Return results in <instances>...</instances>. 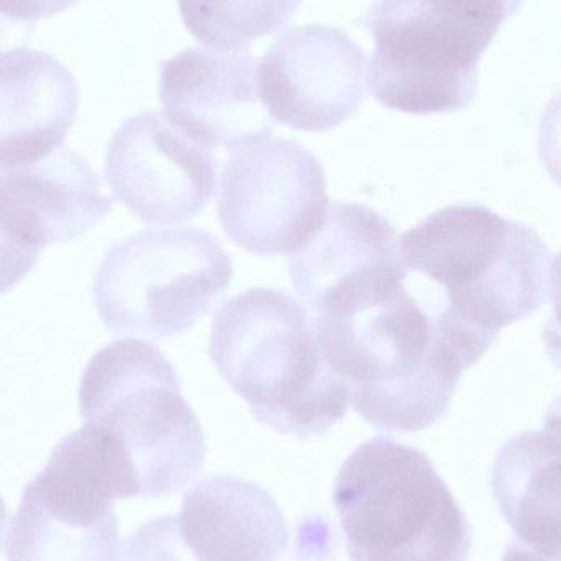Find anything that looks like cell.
<instances>
[{
  "mask_svg": "<svg viewBox=\"0 0 561 561\" xmlns=\"http://www.w3.org/2000/svg\"><path fill=\"white\" fill-rule=\"evenodd\" d=\"M316 322L353 408L378 431L408 434L440 421L465 369L488 352L405 280Z\"/></svg>",
  "mask_w": 561,
  "mask_h": 561,
  "instance_id": "1",
  "label": "cell"
},
{
  "mask_svg": "<svg viewBox=\"0 0 561 561\" xmlns=\"http://www.w3.org/2000/svg\"><path fill=\"white\" fill-rule=\"evenodd\" d=\"M210 358L278 434L322 437L348 411V382L327 359L316 319L283 290L253 287L227 300L214 317Z\"/></svg>",
  "mask_w": 561,
  "mask_h": 561,
  "instance_id": "2",
  "label": "cell"
},
{
  "mask_svg": "<svg viewBox=\"0 0 561 561\" xmlns=\"http://www.w3.org/2000/svg\"><path fill=\"white\" fill-rule=\"evenodd\" d=\"M399 250L445 316L490 343L549 296V247L529 226L481 204L437 210L402 233Z\"/></svg>",
  "mask_w": 561,
  "mask_h": 561,
  "instance_id": "3",
  "label": "cell"
},
{
  "mask_svg": "<svg viewBox=\"0 0 561 561\" xmlns=\"http://www.w3.org/2000/svg\"><path fill=\"white\" fill-rule=\"evenodd\" d=\"M524 0H375L358 23L375 38L373 98L414 115L467 108L478 62Z\"/></svg>",
  "mask_w": 561,
  "mask_h": 561,
  "instance_id": "4",
  "label": "cell"
},
{
  "mask_svg": "<svg viewBox=\"0 0 561 561\" xmlns=\"http://www.w3.org/2000/svg\"><path fill=\"white\" fill-rule=\"evenodd\" d=\"M333 504L352 561H467L471 527L424 451L392 438L359 445Z\"/></svg>",
  "mask_w": 561,
  "mask_h": 561,
  "instance_id": "5",
  "label": "cell"
},
{
  "mask_svg": "<svg viewBox=\"0 0 561 561\" xmlns=\"http://www.w3.org/2000/svg\"><path fill=\"white\" fill-rule=\"evenodd\" d=\"M85 424L111 432L127 451L140 496H168L197 477L206 460L199 419L184 399L170 359L151 343H108L85 366L79 388Z\"/></svg>",
  "mask_w": 561,
  "mask_h": 561,
  "instance_id": "6",
  "label": "cell"
},
{
  "mask_svg": "<svg viewBox=\"0 0 561 561\" xmlns=\"http://www.w3.org/2000/svg\"><path fill=\"white\" fill-rule=\"evenodd\" d=\"M137 496V474L121 442L85 424L56 445L23 490L7 530V561H115V500Z\"/></svg>",
  "mask_w": 561,
  "mask_h": 561,
  "instance_id": "7",
  "label": "cell"
},
{
  "mask_svg": "<svg viewBox=\"0 0 561 561\" xmlns=\"http://www.w3.org/2000/svg\"><path fill=\"white\" fill-rule=\"evenodd\" d=\"M232 278V260L207 230H141L102 259L92 297L112 332L163 340L207 316Z\"/></svg>",
  "mask_w": 561,
  "mask_h": 561,
  "instance_id": "8",
  "label": "cell"
},
{
  "mask_svg": "<svg viewBox=\"0 0 561 561\" xmlns=\"http://www.w3.org/2000/svg\"><path fill=\"white\" fill-rule=\"evenodd\" d=\"M329 187L316 154L268 137L224 164L219 222L236 245L259 256L299 252L322 227Z\"/></svg>",
  "mask_w": 561,
  "mask_h": 561,
  "instance_id": "9",
  "label": "cell"
},
{
  "mask_svg": "<svg viewBox=\"0 0 561 561\" xmlns=\"http://www.w3.org/2000/svg\"><path fill=\"white\" fill-rule=\"evenodd\" d=\"M260 95L275 124L327 131L356 114L366 98L368 62L343 30L294 26L259 66Z\"/></svg>",
  "mask_w": 561,
  "mask_h": 561,
  "instance_id": "10",
  "label": "cell"
},
{
  "mask_svg": "<svg viewBox=\"0 0 561 561\" xmlns=\"http://www.w3.org/2000/svg\"><path fill=\"white\" fill-rule=\"evenodd\" d=\"M105 178L118 203L141 222L170 226L193 219L213 199L217 160L164 115L144 112L112 137Z\"/></svg>",
  "mask_w": 561,
  "mask_h": 561,
  "instance_id": "11",
  "label": "cell"
},
{
  "mask_svg": "<svg viewBox=\"0 0 561 561\" xmlns=\"http://www.w3.org/2000/svg\"><path fill=\"white\" fill-rule=\"evenodd\" d=\"M259 58L249 49H184L161 62L164 117L214 150H243L272 137L275 121L260 95Z\"/></svg>",
  "mask_w": 561,
  "mask_h": 561,
  "instance_id": "12",
  "label": "cell"
},
{
  "mask_svg": "<svg viewBox=\"0 0 561 561\" xmlns=\"http://www.w3.org/2000/svg\"><path fill=\"white\" fill-rule=\"evenodd\" d=\"M111 197L81 154L56 150L36 163L0 168V229L42 253L69 242L112 213Z\"/></svg>",
  "mask_w": 561,
  "mask_h": 561,
  "instance_id": "13",
  "label": "cell"
},
{
  "mask_svg": "<svg viewBox=\"0 0 561 561\" xmlns=\"http://www.w3.org/2000/svg\"><path fill=\"white\" fill-rule=\"evenodd\" d=\"M78 107V84L58 59L26 46L0 53V168L58 150Z\"/></svg>",
  "mask_w": 561,
  "mask_h": 561,
  "instance_id": "14",
  "label": "cell"
},
{
  "mask_svg": "<svg viewBox=\"0 0 561 561\" xmlns=\"http://www.w3.org/2000/svg\"><path fill=\"white\" fill-rule=\"evenodd\" d=\"M178 523L199 561H279L289 543L275 497L242 478L210 477L194 484L184 493Z\"/></svg>",
  "mask_w": 561,
  "mask_h": 561,
  "instance_id": "15",
  "label": "cell"
},
{
  "mask_svg": "<svg viewBox=\"0 0 561 561\" xmlns=\"http://www.w3.org/2000/svg\"><path fill=\"white\" fill-rule=\"evenodd\" d=\"M494 497L513 540L561 561V437L527 431L507 440L493 465Z\"/></svg>",
  "mask_w": 561,
  "mask_h": 561,
  "instance_id": "16",
  "label": "cell"
},
{
  "mask_svg": "<svg viewBox=\"0 0 561 561\" xmlns=\"http://www.w3.org/2000/svg\"><path fill=\"white\" fill-rule=\"evenodd\" d=\"M302 0H178L191 35L213 49H243L279 32Z\"/></svg>",
  "mask_w": 561,
  "mask_h": 561,
  "instance_id": "17",
  "label": "cell"
},
{
  "mask_svg": "<svg viewBox=\"0 0 561 561\" xmlns=\"http://www.w3.org/2000/svg\"><path fill=\"white\" fill-rule=\"evenodd\" d=\"M115 561H199L181 534L176 516L158 517L138 527L122 543Z\"/></svg>",
  "mask_w": 561,
  "mask_h": 561,
  "instance_id": "18",
  "label": "cell"
},
{
  "mask_svg": "<svg viewBox=\"0 0 561 561\" xmlns=\"http://www.w3.org/2000/svg\"><path fill=\"white\" fill-rule=\"evenodd\" d=\"M539 158L561 187V91L549 102L540 121Z\"/></svg>",
  "mask_w": 561,
  "mask_h": 561,
  "instance_id": "19",
  "label": "cell"
},
{
  "mask_svg": "<svg viewBox=\"0 0 561 561\" xmlns=\"http://www.w3.org/2000/svg\"><path fill=\"white\" fill-rule=\"evenodd\" d=\"M38 255L13 242L0 230V294L12 290L32 272Z\"/></svg>",
  "mask_w": 561,
  "mask_h": 561,
  "instance_id": "20",
  "label": "cell"
},
{
  "mask_svg": "<svg viewBox=\"0 0 561 561\" xmlns=\"http://www.w3.org/2000/svg\"><path fill=\"white\" fill-rule=\"evenodd\" d=\"M549 297L552 312L543 327V343L547 355L561 369V252L549 268Z\"/></svg>",
  "mask_w": 561,
  "mask_h": 561,
  "instance_id": "21",
  "label": "cell"
},
{
  "mask_svg": "<svg viewBox=\"0 0 561 561\" xmlns=\"http://www.w3.org/2000/svg\"><path fill=\"white\" fill-rule=\"evenodd\" d=\"M78 2L79 0H0V15L13 22L33 25L36 20L58 15Z\"/></svg>",
  "mask_w": 561,
  "mask_h": 561,
  "instance_id": "22",
  "label": "cell"
},
{
  "mask_svg": "<svg viewBox=\"0 0 561 561\" xmlns=\"http://www.w3.org/2000/svg\"><path fill=\"white\" fill-rule=\"evenodd\" d=\"M30 32H32V25L13 22V20L0 15V53L25 46Z\"/></svg>",
  "mask_w": 561,
  "mask_h": 561,
  "instance_id": "23",
  "label": "cell"
},
{
  "mask_svg": "<svg viewBox=\"0 0 561 561\" xmlns=\"http://www.w3.org/2000/svg\"><path fill=\"white\" fill-rule=\"evenodd\" d=\"M503 561H549L542 557L536 556L530 550L524 549L519 543L514 542L513 539L507 543L506 552H504Z\"/></svg>",
  "mask_w": 561,
  "mask_h": 561,
  "instance_id": "24",
  "label": "cell"
},
{
  "mask_svg": "<svg viewBox=\"0 0 561 561\" xmlns=\"http://www.w3.org/2000/svg\"><path fill=\"white\" fill-rule=\"evenodd\" d=\"M543 428L561 437V394L547 409L546 419H543Z\"/></svg>",
  "mask_w": 561,
  "mask_h": 561,
  "instance_id": "25",
  "label": "cell"
},
{
  "mask_svg": "<svg viewBox=\"0 0 561 561\" xmlns=\"http://www.w3.org/2000/svg\"><path fill=\"white\" fill-rule=\"evenodd\" d=\"M7 520V506L3 503L2 496H0V540H2L3 527H5Z\"/></svg>",
  "mask_w": 561,
  "mask_h": 561,
  "instance_id": "26",
  "label": "cell"
}]
</instances>
